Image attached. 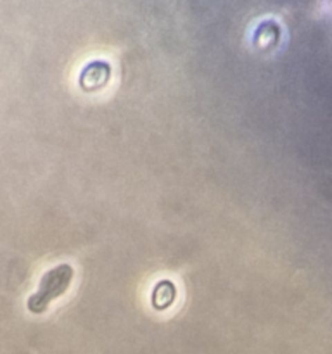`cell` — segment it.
<instances>
[{
  "label": "cell",
  "instance_id": "cell-1",
  "mask_svg": "<svg viewBox=\"0 0 332 354\" xmlns=\"http://www.w3.org/2000/svg\"><path fill=\"white\" fill-rule=\"evenodd\" d=\"M75 277V270L68 263L54 266L42 275L38 289L28 297L26 308L33 315H42L54 299L61 297L69 289Z\"/></svg>",
  "mask_w": 332,
  "mask_h": 354
},
{
  "label": "cell",
  "instance_id": "cell-3",
  "mask_svg": "<svg viewBox=\"0 0 332 354\" xmlns=\"http://www.w3.org/2000/svg\"><path fill=\"white\" fill-rule=\"evenodd\" d=\"M175 294L176 292L173 283L163 280V282H159L158 286H156L154 292H152V303H154V306L158 308V310H165V308H168L169 304L173 303Z\"/></svg>",
  "mask_w": 332,
  "mask_h": 354
},
{
  "label": "cell",
  "instance_id": "cell-2",
  "mask_svg": "<svg viewBox=\"0 0 332 354\" xmlns=\"http://www.w3.org/2000/svg\"><path fill=\"white\" fill-rule=\"evenodd\" d=\"M107 78H109V66L106 62H92L80 75V85L85 90H95L106 85Z\"/></svg>",
  "mask_w": 332,
  "mask_h": 354
}]
</instances>
